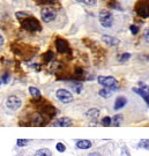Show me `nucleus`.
Masks as SVG:
<instances>
[{
  "mask_svg": "<svg viewBox=\"0 0 149 156\" xmlns=\"http://www.w3.org/2000/svg\"><path fill=\"white\" fill-rule=\"evenodd\" d=\"M139 147H140V148H144V149H149V140H147V139L140 140Z\"/></svg>",
  "mask_w": 149,
  "mask_h": 156,
  "instance_id": "19",
  "label": "nucleus"
},
{
  "mask_svg": "<svg viewBox=\"0 0 149 156\" xmlns=\"http://www.w3.org/2000/svg\"><path fill=\"white\" fill-rule=\"evenodd\" d=\"M86 116L90 119V120H97V118L99 117V110L96 108H91L88 111L86 112Z\"/></svg>",
  "mask_w": 149,
  "mask_h": 156,
  "instance_id": "12",
  "label": "nucleus"
},
{
  "mask_svg": "<svg viewBox=\"0 0 149 156\" xmlns=\"http://www.w3.org/2000/svg\"><path fill=\"white\" fill-rule=\"evenodd\" d=\"M9 79H11V75H9V73H5V74H4L2 76H1V84L8 83Z\"/></svg>",
  "mask_w": 149,
  "mask_h": 156,
  "instance_id": "22",
  "label": "nucleus"
},
{
  "mask_svg": "<svg viewBox=\"0 0 149 156\" xmlns=\"http://www.w3.org/2000/svg\"><path fill=\"white\" fill-rule=\"evenodd\" d=\"M129 30H131V33H132L133 35H137V34L139 33V28L137 26H131V27H129Z\"/></svg>",
  "mask_w": 149,
  "mask_h": 156,
  "instance_id": "27",
  "label": "nucleus"
},
{
  "mask_svg": "<svg viewBox=\"0 0 149 156\" xmlns=\"http://www.w3.org/2000/svg\"><path fill=\"white\" fill-rule=\"evenodd\" d=\"M71 88H72L76 94H80L83 89V86L81 83H71Z\"/></svg>",
  "mask_w": 149,
  "mask_h": 156,
  "instance_id": "18",
  "label": "nucleus"
},
{
  "mask_svg": "<svg viewBox=\"0 0 149 156\" xmlns=\"http://www.w3.org/2000/svg\"><path fill=\"white\" fill-rule=\"evenodd\" d=\"M76 147L79 149H89L91 147V142L89 140H77Z\"/></svg>",
  "mask_w": 149,
  "mask_h": 156,
  "instance_id": "13",
  "label": "nucleus"
},
{
  "mask_svg": "<svg viewBox=\"0 0 149 156\" xmlns=\"http://www.w3.org/2000/svg\"><path fill=\"white\" fill-rule=\"evenodd\" d=\"M128 156H129V155H128Z\"/></svg>",
  "mask_w": 149,
  "mask_h": 156,
  "instance_id": "31",
  "label": "nucleus"
},
{
  "mask_svg": "<svg viewBox=\"0 0 149 156\" xmlns=\"http://www.w3.org/2000/svg\"><path fill=\"white\" fill-rule=\"evenodd\" d=\"M55 97L64 104L71 103L73 101V95L67 89H58L55 91Z\"/></svg>",
  "mask_w": 149,
  "mask_h": 156,
  "instance_id": "7",
  "label": "nucleus"
},
{
  "mask_svg": "<svg viewBox=\"0 0 149 156\" xmlns=\"http://www.w3.org/2000/svg\"><path fill=\"white\" fill-rule=\"evenodd\" d=\"M55 46H57V50L59 53H66L68 51V43L62 38L55 39Z\"/></svg>",
  "mask_w": 149,
  "mask_h": 156,
  "instance_id": "8",
  "label": "nucleus"
},
{
  "mask_svg": "<svg viewBox=\"0 0 149 156\" xmlns=\"http://www.w3.org/2000/svg\"><path fill=\"white\" fill-rule=\"evenodd\" d=\"M43 59H44L45 62H50L53 59V53H52L51 51L46 52V53H44V56H43Z\"/></svg>",
  "mask_w": 149,
  "mask_h": 156,
  "instance_id": "20",
  "label": "nucleus"
},
{
  "mask_svg": "<svg viewBox=\"0 0 149 156\" xmlns=\"http://www.w3.org/2000/svg\"><path fill=\"white\" fill-rule=\"evenodd\" d=\"M97 81L104 88H109V89L113 90V91H116L119 88V83L113 76H103V75H101V76L97 78Z\"/></svg>",
  "mask_w": 149,
  "mask_h": 156,
  "instance_id": "2",
  "label": "nucleus"
},
{
  "mask_svg": "<svg viewBox=\"0 0 149 156\" xmlns=\"http://www.w3.org/2000/svg\"><path fill=\"white\" fill-rule=\"evenodd\" d=\"M88 156H101V154H98V153H90Z\"/></svg>",
  "mask_w": 149,
  "mask_h": 156,
  "instance_id": "30",
  "label": "nucleus"
},
{
  "mask_svg": "<svg viewBox=\"0 0 149 156\" xmlns=\"http://www.w3.org/2000/svg\"><path fill=\"white\" fill-rule=\"evenodd\" d=\"M55 148H57V151H60V153H64V151H66V147H65V145H64V144H61V142H58V144H57V146H55Z\"/></svg>",
  "mask_w": 149,
  "mask_h": 156,
  "instance_id": "25",
  "label": "nucleus"
},
{
  "mask_svg": "<svg viewBox=\"0 0 149 156\" xmlns=\"http://www.w3.org/2000/svg\"><path fill=\"white\" fill-rule=\"evenodd\" d=\"M102 41L104 42L106 45H109V46H117V45L120 44V41L116 37H112L110 35H103L102 36Z\"/></svg>",
  "mask_w": 149,
  "mask_h": 156,
  "instance_id": "9",
  "label": "nucleus"
},
{
  "mask_svg": "<svg viewBox=\"0 0 149 156\" xmlns=\"http://www.w3.org/2000/svg\"><path fill=\"white\" fill-rule=\"evenodd\" d=\"M34 156H52V153L48 148H42V149H38L36 151Z\"/></svg>",
  "mask_w": 149,
  "mask_h": 156,
  "instance_id": "16",
  "label": "nucleus"
},
{
  "mask_svg": "<svg viewBox=\"0 0 149 156\" xmlns=\"http://www.w3.org/2000/svg\"><path fill=\"white\" fill-rule=\"evenodd\" d=\"M127 103V98L126 97H124V96H119V97H117L116 98V102H115V110H120L122 109L124 106L126 105Z\"/></svg>",
  "mask_w": 149,
  "mask_h": 156,
  "instance_id": "11",
  "label": "nucleus"
},
{
  "mask_svg": "<svg viewBox=\"0 0 149 156\" xmlns=\"http://www.w3.org/2000/svg\"><path fill=\"white\" fill-rule=\"evenodd\" d=\"M112 91L113 90L109 89V88H103V89H101L98 91V94L101 97H104V98H109L111 97V95H112Z\"/></svg>",
  "mask_w": 149,
  "mask_h": 156,
  "instance_id": "15",
  "label": "nucleus"
},
{
  "mask_svg": "<svg viewBox=\"0 0 149 156\" xmlns=\"http://www.w3.org/2000/svg\"><path fill=\"white\" fill-rule=\"evenodd\" d=\"M129 58H131V55H129V53H124V55L120 56L119 60H120L122 62H126V60H128Z\"/></svg>",
  "mask_w": 149,
  "mask_h": 156,
  "instance_id": "26",
  "label": "nucleus"
},
{
  "mask_svg": "<svg viewBox=\"0 0 149 156\" xmlns=\"http://www.w3.org/2000/svg\"><path fill=\"white\" fill-rule=\"evenodd\" d=\"M21 105H22V101H21V98H19L17 96L12 95V96H8L7 100H6V106L9 110H12V111L19 110L21 108Z\"/></svg>",
  "mask_w": 149,
  "mask_h": 156,
  "instance_id": "6",
  "label": "nucleus"
},
{
  "mask_svg": "<svg viewBox=\"0 0 149 156\" xmlns=\"http://www.w3.org/2000/svg\"><path fill=\"white\" fill-rule=\"evenodd\" d=\"M122 122H124L122 115H116V116H113V118H112V125L116 126V127H119L122 124Z\"/></svg>",
  "mask_w": 149,
  "mask_h": 156,
  "instance_id": "14",
  "label": "nucleus"
},
{
  "mask_svg": "<svg viewBox=\"0 0 149 156\" xmlns=\"http://www.w3.org/2000/svg\"><path fill=\"white\" fill-rule=\"evenodd\" d=\"M99 23L102 24V27L104 28H110L113 23V15L109 11H101L98 15Z\"/></svg>",
  "mask_w": 149,
  "mask_h": 156,
  "instance_id": "3",
  "label": "nucleus"
},
{
  "mask_svg": "<svg viewBox=\"0 0 149 156\" xmlns=\"http://www.w3.org/2000/svg\"><path fill=\"white\" fill-rule=\"evenodd\" d=\"M0 45H1V48H2V45H4V37H2V35L0 36Z\"/></svg>",
  "mask_w": 149,
  "mask_h": 156,
  "instance_id": "29",
  "label": "nucleus"
},
{
  "mask_svg": "<svg viewBox=\"0 0 149 156\" xmlns=\"http://www.w3.org/2000/svg\"><path fill=\"white\" fill-rule=\"evenodd\" d=\"M29 93H30V95L33 96L34 98L41 97V90L38 88H36V87H29Z\"/></svg>",
  "mask_w": 149,
  "mask_h": 156,
  "instance_id": "17",
  "label": "nucleus"
},
{
  "mask_svg": "<svg viewBox=\"0 0 149 156\" xmlns=\"http://www.w3.org/2000/svg\"><path fill=\"white\" fill-rule=\"evenodd\" d=\"M77 1H80L87 6H95L97 4V0H77Z\"/></svg>",
  "mask_w": 149,
  "mask_h": 156,
  "instance_id": "21",
  "label": "nucleus"
},
{
  "mask_svg": "<svg viewBox=\"0 0 149 156\" xmlns=\"http://www.w3.org/2000/svg\"><path fill=\"white\" fill-rule=\"evenodd\" d=\"M41 17L44 22L49 23L55 21V17H57V11L55 8H51V7H45L41 11Z\"/></svg>",
  "mask_w": 149,
  "mask_h": 156,
  "instance_id": "5",
  "label": "nucleus"
},
{
  "mask_svg": "<svg viewBox=\"0 0 149 156\" xmlns=\"http://www.w3.org/2000/svg\"><path fill=\"white\" fill-rule=\"evenodd\" d=\"M102 124L104 125V126H110L111 124H112V118H110V117H104L103 119H102Z\"/></svg>",
  "mask_w": 149,
  "mask_h": 156,
  "instance_id": "24",
  "label": "nucleus"
},
{
  "mask_svg": "<svg viewBox=\"0 0 149 156\" xmlns=\"http://www.w3.org/2000/svg\"><path fill=\"white\" fill-rule=\"evenodd\" d=\"M144 38H146V41L149 43V29H147V31L144 34Z\"/></svg>",
  "mask_w": 149,
  "mask_h": 156,
  "instance_id": "28",
  "label": "nucleus"
},
{
  "mask_svg": "<svg viewBox=\"0 0 149 156\" xmlns=\"http://www.w3.org/2000/svg\"><path fill=\"white\" fill-rule=\"evenodd\" d=\"M57 126H60V127H69L73 125V122L71 118H67V117H61L57 120L55 123Z\"/></svg>",
  "mask_w": 149,
  "mask_h": 156,
  "instance_id": "10",
  "label": "nucleus"
},
{
  "mask_svg": "<svg viewBox=\"0 0 149 156\" xmlns=\"http://www.w3.org/2000/svg\"><path fill=\"white\" fill-rule=\"evenodd\" d=\"M20 22H21V26L28 31H41V29H42L41 23L35 17H29L27 15L26 19H21Z\"/></svg>",
  "mask_w": 149,
  "mask_h": 156,
  "instance_id": "1",
  "label": "nucleus"
},
{
  "mask_svg": "<svg viewBox=\"0 0 149 156\" xmlns=\"http://www.w3.org/2000/svg\"><path fill=\"white\" fill-rule=\"evenodd\" d=\"M16 144L19 147H26L29 144V140L28 139H19L16 141Z\"/></svg>",
  "mask_w": 149,
  "mask_h": 156,
  "instance_id": "23",
  "label": "nucleus"
},
{
  "mask_svg": "<svg viewBox=\"0 0 149 156\" xmlns=\"http://www.w3.org/2000/svg\"><path fill=\"white\" fill-rule=\"evenodd\" d=\"M138 86L139 87L133 88V91L137 93L139 96H141L144 100V102L147 103V105L149 106V86H147L144 82H139Z\"/></svg>",
  "mask_w": 149,
  "mask_h": 156,
  "instance_id": "4",
  "label": "nucleus"
}]
</instances>
